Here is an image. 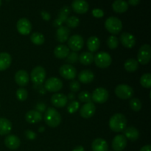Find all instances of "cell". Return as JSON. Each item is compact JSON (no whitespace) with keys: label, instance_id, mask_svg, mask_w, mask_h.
<instances>
[{"label":"cell","instance_id":"6da1fadb","mask_svg":"<svg viewBox=\"0 0 151 151\" xmlns=\"http://www.w3.org/2000/svg\"><path fill=\"white\" fill-rule=\"evenodd\" d=\"M127 126V119L122 114H115L109 120V128L114 132H121Z\"/></svg>","mask_w":151,"mask_h":151},{"label":"cell","instance_id":"7a4b0ae2","mask_svg":"<svg viewBox=\"0 0 151 151\" xmlns=\"http://www.w3.org/2000/svg\"><path fill=\"white\" fill-rule=\"evenodd\" d=\"M61 116L60 113L54 108H49L45 111L44 121L48 126L51 128H56L61 122Z\"/></svg>","mask_w":151,"mask_h":151},{"label":"cell","instance_id":"3957f363","mask_svg":"<svg viewBox=\"0 0 151 151\" xmlns=\"http://www.w3.org/2000/svg\"><path fill=\"white\" fill-rule=\"evenodd\" d=\"M105 27L110 33L113 34V35H116V34H119L122 30V23L120 19H119L118 18L111 16V17L108 18L106 20Z\"/></svg>","mask_w":151,"mask_h":151},{"label":"cell","instance_id":"277c9868","mask_svg":"<svg viewBox=\"0 0 151 151\" xmlns=\"http://www.w3.org/2000/svg\"><path fill=\"white\" fill-rule=\"evenodd\" d=\"M94 60L96 66L100 69H106L111 64L112 59L110 55L106 52H100L94 56Z\"/></svg>","mask_w":151,"mask_h":151},{"label":"cell","instance_id":"5b68a950","mask_svg":"<svg viewBox=\"0 0 151 151\" xmlns=\"http://www.w3.org/2000/svg\"><path fill=\"white\" fill-rule=\"evenodd\" d=\"M114 92L116 97L119 98L122 100H128L132 98L134 91L132 87L126 84H119L115 88Z\"/></svg>","mask_w":151,"mask_h":151},{"label":"cell","instance_id":"8992f818","mask_svg":"<svg viewBox=\"0 0 151 151\" xmlns=\"http://www.w3.org/2000/svg\"><path fill=\"white\" fill-rule=\"evenodd\" d=\"M151 58V47L149 44H144L139 48L137 54V61L142 65H146Z\"/></svg>","mask_w":151,"mask_h":151},{"label":"cell","instance_id":"52a82bcc","mask_svg":"<svg viewBox=\"0 0 151 151\" xmlns=\"http://www.w3.org/2000/svg\"><path fill=\"white\" fill-rule=\"evenodd\" d=\"M46 76H47V73H46L45 69L40 66H35L32 70L30 75L31 81L36 85L42 84L45 81Z\"/></svg>","mask_w":151,"mask_h":151},{"label":"cell","instance_id":"ba28073f","mask_svg":"<svg viewBox=\"0 0 151 151\" xmlns=\"http://www.w3.org/2000/svg\"><path fill=\"white\" fill-rule=\"evenodd\" d=\"M84 40L80 35H73L68 39V46L73 52H78L83 47Z\"/></svg>","mask_w":151,"mask_h":151},{"label":"cell","instance_id":"9c48e42d","mask_svg":"<svg viewBox=\"0 0 151 151\" xmlns=\"http://www.w3.org/2000/svg\"><path fill=\"white\" fill-rule=\"evenodd\" d=\"M109 97V91L103 87L97 88L91 94V100L97 103H104Z\"/></svg>","mask_w":151,"mask_h":151},{"label":"cell","instance_id":"30bf717a","mask_svg":"<svg viewBox=\"0 0 151 151\" xmlns=\"http://www.w3.org/2000/svg\"><path fill=\"white\" fill-rule=\"evenodd\" d=\"M60 76L66 80H74L77 76V70L72 65L63 64L59 69Z\"/></svg>","mask_w":151,"mask_h":151},{"label":"cell","instance_id":"8fae6325","mask_svg":"<svg viewBox=\"0 0 151 151\" xmlns=\"http://www.w3.org/2000/svg\"><path fill=\"white\" fill-rule=\"evenodd\" d=\"M45 88L50 92H57L63 88V82L58 78H50L45 82Z\"/></svg>","mask_w":151,"mask_h":151},{"label":"cell","instance_id":"7c38bea8","mask_svg":"<svg viewBox=\"0 0 151 151\" xmlns=\"http://www.w3.org/2000/svg\"><path fill=\"white\" fill-rule=\"evenodd\" d=\"M17 30L21 35H29L32 30V24L31 22L26 18H22L19 19L16 24Z\"/></svg>","mask_w":151,"mask_h":151},{"label":"cell","instance_id":"4fadbf2b","mask_svg":"<svg viewBox=\"0 0 151 151\" xmlns=\"http://www.w3.org/2000/svg\"><path fill=\"white\" fill-rule=\"evenodd\" d=\"M96 111V106L92 102L85 103L80 110V114L84 119H89L94 116Z\"/></svg>","mask_w":151,"mask_h":151},{"label":"cell","instance_id":"5bb4252c","mask_svg":"<svg viewBox=\"0 0 151 151\" xmlns=\"http://www.w3.org/2000/svg\"><path fill=\"white\" fill-rule=\"evenodd\" d=\"M119 41L124 47L131 49L136 45V38L130 32H122L119 37Z\"/></svg>","mask_w":151,"mask_h":151},{"label":"cell","instance_id":"9a60e30c","mask_svg":"<svg viewBox=\"0 0 151 151\" xmlns=\"http://www.w3.org/2000/svg\"><path fill=\"white\" fill-rule=\"evenodd\" d=\"M51 103L55 107H64L68 103L67 96L62 94V93H56L51 97Z\"/></svg>","mask_w":151,"mask_h":151},{"label":"cell","instance_id":"2e32d148","mask_svg":"<svg viewBox=\"0 0 151 151\" xmlns=\"http://www.w3.org/2000/svg\"><path fill=\"white\" fill-rule=\"evenodd\" d=\"M127 145V139L122 134L114 137L112 141V148L115 151H122Z\"/></svg>","mask_w":151,"mask_h":151},{"label":"cell","instance_id":"e0dca14e","mask_svg":"<svg viewBox=\"0 0 151 151\" xmlns=\"http://www.w3.org/2000/svg\"><path fill=\"white\" fill-rule=\"evenodd\" d=\"M88 4L86 0H74L72 3V7L75 13L84 14L88 10Z\"/></svg>","mask_w":151,"mask_h":151},{"label":"cell","instance_id":"ac0fdd59","mask_svg":"<svg viewBox=\"0 0 151 151\" xmlns=\"http://www.w3.org/2000/svg\"><path fill=\"white\" fill-rule=\"evenodd\" d=\"M29 76L27 72L24 69H20L17 71L15 74V81L19 86H25L29 83Z\"/></svg>","mask_w":151,"mask_h":151},{"label":"cell","instance_id":"d6986e66","mask_svg":"<svg viewBox=\"0 0 151 151\" xmlns=\"http://www.w3.org/2000/svg\"><path fill=\"white\" fill-rule=\"evenodd\" d=\"M43 119L42 114L36 110H31L25 114V119L28 123L35 124L41 122Z\"/></svg>","mask_w":151,"mask_h":151},{"label":"cell","instance_id":"ffe728a7","mask_svg":"<svg viewBox=\"0 0 151 151\" xmlns=\"http://www.w3.org/2000/svg\"><path fill=\"white\" fill-rule=\"evenodd\" d=\"M4 145L7 148L10 150H16L21 145V141L16 135H8L4 139Z\"/></svg>","mask_w":151,"mask_h":151},{"label":"cell","instance_id":"44dd1931","mask_svg":"<svg viewBox=\"0 0 151 151\" xmlns=\"http://www.w3.org/2000/svg\"><path fill=\"white\" fill-rule=\"evenodd\" d=\"M71 10L68 6H65L63 8L60 9L58 14V18L54 21V25L55 27L62 26V23L66 22V19H68V16L70 14Z\"/></svg>","mask_w":151,"mask_h":151},{"label":"cell","instance_id":"7402d4cb","mask_svg":"<svg viewBox=\"0 0 151 151\" xmlns=\"http://www.w3.org/2000/svg\"><path fill=\"white\" fill-rule=\"evenodd\" d=\"M70 35V29L67 27L60 26L56 31V38L60 43H64L68 41Z\"/></svg>","mask_w":151,"mask_h":151},{"label":"cell","instance_id":"603a6c76","mask_svg":"<svg viewBox=\"0 0 151 151\" xmlns=\"http://www.w3.org/2000/svg\"><path fill=\"white\" fill-rule=\"evenodd\" d=\"M91 149L93 151H108L109 145L107 142L102 138H97L93 141L91 144Z\"/></svg>","mask_w":151,"mask_h":151},{"label":"cell","instance_id":"cb8c5ba5","mask_svg":"<svg viewBox=\"0 0 151 151\" xmlns=\"http://www.w3.org/2000/svg\"><path fill=\"white\" fill-rule=\"evenodd\" d=\"M69 52H70L69 48L64 44H60L57 46L54 50L55 56L58 59L66 58Z\"/></svg>","mask_w":151,"mask_h":151},{"label":"cell","instance_id":"d4e9b609","mask_svg":"<svg viewBox=\"0 0 151 151\" xmlns=\"http://www.w3.org/2000/svg\"><path fill=\"white\" fill-rule=\"evenodd\" d=\"M94 79V75L91 71L88 69H84L81 71L78 75V80L82 83H90L92 82Z\"/></svg>","mask_w":151,"mask_h":151},{"label":"cell","instance_id":"484cf974","mask_svg":"<svg viewBox=\"0 0 151 151\" xmlns=\"http://www.w3.org/2000/svg\"><path fill=\"white\" fill-rule=\"evenodd\" d=\"M124 136L125 137V138L129 139L130 141L135 142L139 137V132L134 127L130 126L128 127V128L126 127L124 129Z\"/></svg>","mask_w":151,"mask_h":151},{"label":"cell","instance_id":"4316f807","mask_svg":"<svg viewBox=\"0 0 151 151\" xmlns=\"http://www.w3.org/2000/svg\"><path fill=\"white\" fill-rule=\"evenodd\" d=\"M12 62V58L7 52L0 53V72L4 71L10 67Z\"/></svg>","mask_w":151,"mask_h":151},{"label":"cell","instance_id":"83f0119b","mask_svg":"<svg viewBox=\"0 0 151 151\" xmlns=\"http://www.w3.org/2000/svg\"><path fill=\"white\" fill-rule=\"evenodd\" d=\"M12 130V123L4 117H0V136L7 135Z\"/></svg>","mask_w":151,"mask_h":151},{"label":"cell","instance_id":"f1b7e54d","mask_svg":"<svg viewBox=\"0 0 151 151\" xmlns=\"http://www.w3.org/2000/svg\"><path fill=\"white\" fill-rule=\"evenodd\" d=\"M114 11L118 13H123L128 9V4L125 0H115L112 4Z\"/></svg>","mask_w":151,"mask_h":151},{"label":"cell","instance_id":"f546056e","mask_svg":"<svg viewBox=\"0 0 151 151\" xmlns=\"http://www.w3.org/2000/svg\"><path fill=\"white\" fill-rule=\"evenodd\" d=\"M87 48L90 52L93 53L97 52L99 50L100 46V41L97 37L91 36L87 40Z\"/></svg>","mask_w":151,"mask_h":151},{"label":"cell","instance_id":"4dcf8cb0","mask_svg":"<svg viewBox=\"0 0 151 151\" xmlns=\"http://www.w3.org/2000/svg\"><path fill=\"white\" fill-rule=\"evenodd\" d=\"M78 60H80L81 63L85 66L90 65L94 61V55L90 52H83L81 54V55L78 58Z\"/></svg>","mask_w":151,"mask_h":151},{"label":"cell","instance_id":"1f68e13d","mask_svg":"<svg viewBox=\"0 0 151 151\" xmlns=\"http://www.w3.org/2000/svg\"><path fill=\"white\" fill-rule=\"evenodd\" d=\"M125 69L128 72H134L139 69V63L136 59L130 58L124 64Z\"/></svg>","mask_w":151,"mask_h":151},{"label":"cell","instance_id":"d6a6232c","mask_svg":"<svg viewBox=\"0 0 151 151\" xmlns=\"http://www.w3.org/2000/svg\"><path fill=\"white\" fill-rule=\"evenodd\" d=\"M30 40L32 43H33L35 45H41L45 41V38H44V35L42 33L35 32L31 34Z\"/></svg>","mask_w":151,"mask_h":151},{"label":"cell","instance_id":"836d02e7","mask_svg":"<svg viewBox=\"0 0 151 151\" xmlns=\"http://www.w3.org/2000/svg\"><path fill=\"white\" fill-rule=\"evenodd\" d=\"M140 83L144 88H150L151 86V75L150 73H145L140 78Z\"/></svg>","mask_w":151,"mask_h":151},{"label":"cell","instance_id":"e575fe53","mask_svg":"<svg viewBox=\"0 0 151 151\" xmlns=\"http://www.w3.org/2000/svg\"><path fill=\"white\" fill-rule=\"evenodd\" d=\"M130 107L134 111H139L141 110L142 107V102L139 100L138 98H131L130 100Z\"/></svg>","mask_w":151,"mask_h":151},{"label":"cell","instance_id":"d590c367","mask_svg":"<svg viewBox=\"0 0 151 151\" xmlns=\"http://www.w3.org/2000/svg\"><path fill=\"white\" fill-rule=\"evenodd\" d=\"M66 27L68 28H75L79 25L80 19L77 16H72L70 17H68L66 21Z\"/></svg>","mask_w":151,"mask_h":151},{"label":"cell","instance_id":"8d00e7d4","mask_svg":"<svg viewBox=\"0 0 151 151\" xmlns=\"http://www.w3.org/2000/svg\"><path fill=\"white\" fill-rule=\"evenodd\" d=\"M107 45L111 50H114L119 45V40L115 35H111L107 39Z\"/></svg>","mask_w":151,"mask_h":151},{"label":"cell","instance_id":"74e56055","mask_svg":"<svg viewBox=\"0 0 151 151\" xmlns=\"http://www.w3.org/2000/svg\"><path fill=\"white\" fill-rule=\"evenodd\" d=\"M78 99L82 103H88L91 100V94L88 91H83L78 94Z\"/></svg>","mask_w":151,"mask_h":151},{"label":"cell","instance_id":"f35d334b","mask_svg":"<svg viewBox=\"0 0 151 151\" xmlns=\"http://www.w3.org/2000/svg\"><path fill=\"white\" fill-rule=\"evenodd\" d=\"M16 97L20 101H25L28 97V92L25 88H19L16 91Z\"/></svg>","mask_w":151,"mask_h":151},{"label":"cell","instance_id":"ab89813d","mask_svg":"<svg viewBox=\"0 0 151 151\" xmlns=\"http://www.w3.org/2000/svg\"><path fill=\"white\" fill-rule=\"evenodd\" d=\"M79 107H80L79 102L73 100V101L69 103V105H68L67 111L69 114H73L75 113V112H76L79 109Z\"/></svg>","mask_w":151,"mask_h":151},{"label":"cell","instance_id":"60d3db41","mask_svg":"<svg viewBox=\"0 0 151 151\" xmlns=\"http://www.w3.org/2000/svg\"><path fill=\"white\" fill-rule=\"evenodd\" d=\"M78 53L75 52H69V55L66 58V61L69 63H76L78 60Z\"/></svg>","mask_w":151,"mask_h":151},{"label":"cell","instance_id":"b9f144b4","mask_svg":"<svg viewBox=\"0 0 151 151\" xmlns=\"http://www.w3.org/2000/svg\"><path fill=\"white\" fill-rule=\"evenodd\" d=\"M69 88H70V90L73 93L78 92L80 90V88H81L80 83L78 82V81L73 80V81H72V82H70V83H69Z\"/></svg>","mask_w":151,"mask_h":151},{"label":"cell","instance_id":"7bdbcfd3","mask_svg":"<svg viewBox=\"0 0 151 151\" xmlns=\"http://www.w3.org/2000/svg\"><path fill=\"white\" fill-rule=\"evenodd\" d=\"M92 15L95 18H102L104 16V11L102 9L94 8L92 10Z\"/></svg>","mask_w":151,"mask_h":151},{"label":"cell","instance_id":"ee69618b","mask_svg":"<svg viewBox=\"0 0 151 151\" xmlns=\"http://www.w3.org/2000/svg\"><path fill=\"white\" fill-rule=\"evenodd\" d=\"M25 135H26V137L29 140H33L36 138V134L34 133L33 131H27L25 132Z\"/></svg>","mask_w":151,"mask_h":151},{"label":"cell","instance_id":"f6af8a7d","mask_svg":"<svg viewBox=\"0 0 151 151\" xmlns=\"http://www.w3.org/2000/svg\"><path fill=\"white\" fill-rule=\"evenodd\" d=\"M46 110V104L43 103H39L37 104L36 106V111H39L40 113H43V112H45Z\"/></svg>","mask_w":151,"mask_h":151},{"label":"cell","instance_id":"bcb514c9","mask_svg":"<svg viewBox=\"0 0 151 151\" xmlns=\"http://www.w3.org/2000/svg\"><path fill=\"white\" fill-rule=\"evenodd\" d=\"M41 16H42L43 19L45 21H49L50 19V18H51V16H50V13H49L48 12L45 11V10L41 11Z\"/></svg>","mask_w":151,"mask_h":151},{"label":"cell","instance_id":"7dc6e473","mask_svg":"<svg viewBox=\"0 0 151 151\" xmlns=\"http://www.w3.org/2000/svg\"><path fill=\"white\" fill-rule=\"evenodd\" d=\"M140 0H128V4H131L132 6H136L137 4H139Z\"/></svg>","mask_w":151,"mask_h":151},{"label":"cell","instance_id":"c3c4849f","mask_svg":"<svg viewBox=\"0 0 151 151\" xmlns=\"http://www.w3.org/2000/svg\"><path fill=\"white\" fill-rule=\"evenodd\" d=\"M139 151H151V146L150 145L143 146V147L140 149Z\"/></svg>","mask_w":151,"mask_h":151},{"label":"cell","instance_id":"681fc988","mask_svg":"<svg viewBox=\"0 0 151 151\" xmlns=\"http://www.w3.org/2000/svg\"><path fill=\"white\" fill-rule=\"evenodd\" d=\"M72 151H85V150H84L83 146H78V147H75Z\"/></svg>","mask_w":151,"mask_h":151},{"label":"cell","instance_id":"f907efd6","mask_svg":"<svg viewBox=\"0 0 151 151\" xmlns=\"http://www.w3.org/2000/svg\"><path fill=\"white\" fill-rule=\"evenodd\" d=\"M67 98L69 99V100H75V94H74L73 93H71V94H69V96H68V97H67Z\"/></svg>","mask_w":151,"mask_h":151},{"label":"cell","instance_id":"816d5d0a","mask_svg":"<svg viewBox=\"0 0 151 151\" xmlns=\"http://www.w3.org/2000/svg\"><path fill=\"white\" fill-rule=\"evenodd\" d=\"M40 129H41V130H39L40 131H44V130H43V129H44V128H43V127H41V128H40Z\"/></svg>","mask_w":151,"mask_h":151},{"label":"cell","instance_id":"f5cc1de1","mask_svg":"<svg viewBox=\"0 0 151 151\" xmlns=\"http://www.w3.org/2000/svg\"><path fill=\"white\" fill-rule=\"evenodd\" d=\"M1 0H0V6H1Z\"/></svg>","mask_w":151,"mask_h":151}]
</instances>
